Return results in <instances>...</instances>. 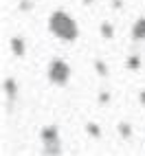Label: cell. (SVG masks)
Listing matches in <instances>:
<instances>
[{
    "instance_id": "6da1fadb",
    "label": "cell",
    "mask_w": 145,
    "mask_h": 156,
    "mask_svg": "<svg viewBox=\"0 0 145 156\" xmlns=\"http://www.w3.org/2000/svg\"><path fill=\"white\" fill-rule=\"evenodd\" d=\"M48 29L55 37L64 40V42H75L79 35V27L66 11H53L48 18Z\"/></svg>"
},
{
    "instance_id": "7a4b0ae2",
    "label": "cell",
    "mask_w": 145,
    "mask_h": 156,
    "mask_svg": "<svg viewBox=\"0 0 145 156\" xmlns=\"http://www.w3.org/2000/svg\"><path fill=\"white\" fill-rule=\"evenodd\" d=\"M48 79H51V84H55V86L68 84V79H70V66L66 64L64 59H53L48 64Z\"/></svg>"
},
{
    "instance_id": "3957f363",
    "label": "cell",
    "mask_w": 145,
    "mask_h": 156,
    "mask_svg": "<svg viewBox=\"0 0 145 156\" xmlns=\"http://www.w3.org/2000/svg\"><path fill=\"white\" fill-rule=\"evenodd\" d=\"M42 145H44V154H48V156H55V154L62 152L57 126H46V128L42 130Z\"/></svg>"
},
{
    "instance_id": "277c9868",
    "label": "cell",
    "mask_w": 145,
    "mask_h": 156,
    "mask_svg": "<svg viewBox=\"0 0 145 156\" xmlns=\"http://www.w3.org/2000/svg\"><path fill=\"white\" fill-rule=\"evenodd\" d=\"M2 88H5V95H7V99L9 101H13L16 97H18V81L16 79H5V84H2Z\"/></svg>"
},
{
    "instance_id": "5b68a950",
    "label": "cell",
    "mask_w": 145,
    "mask_h": 156,
    "mask_svg": "<svg viewBox=\"0 0 145 156\" xmlns=\"http://www.w3.org/2000/svg\"><path fill=\"white\" fill-rule=\"evenodd\" d=\"M132 40H136V42L145 40V18H139L136 22H134V27H132Z\"/></svg>"
},
{
    "instance_id": "8992f818",
    "label": "cell",
    "mask_w": 145,
    "mask_h": 156,
    "mask_svg": "<svg viewBox=\"0 0 145 156\" xmlns=\"http://www.w3.org/2000/svg\"><path fill=\"white\" fill-rule=\"evenodd\" d=\"M9 46H11V53H13L16 57H22V55H24V51H27V44H24V40H22V37H11Z\"/></svg>"
},
{
    "instance_id": "52a82bcc",
    "label": "cell",
    "mask_w": 145,
    "mask_h": 156,
    "mask_svg": "<svg viewBox=\"0 0 145 156\" xmlns=\"http://www.w3.org/2000/svg\"><path fill=\"white\" fill-rule=\"evenodd\" d=\"M101 35L106 37V40H110L112 35H115V27H112L110 22H103V24H101Z\"/></svg>"
},
{
    "instance_id": "ba28073f",
    "label": "cell",
    "mask_w": 145,
    "mask_h": 156,
    "mask_svg": "<svg viewBox=\"0 0 145 156\" xmlns=\"http://www.w3.org/2000/svg\"><path fill=\"white\" fill-rule=\"evenodd\" d=\"M117 130H119V134H121L123 139H128V136H132V128L128 126V123H119V126H117Z\"/></svg>"
},
{
    "instance_id": "9c48e42d",
    "label": "cell",
    "mask_w": 145,
    "mask_h": 156,
    "mask_svg": "<svg viewBox=\"0 0 145 156\" xmlns=\"http://www.w3.org/2000/svg\"><path fill=\"white\" fill-rule=\"evenodd\" d=\"M86 132L90 134V136H101V130L97 123H86Z\"/></svg>"
},
{
    "instance_id": "30bf717a",
    "label": "cell",
    "mask_w": 145,
    "mask_h": 156,
    "mask_svg": "<svg viewBox=\"0 0 145 156\" xmlns=\"http://www.w3.org/2000/svg\"><path fill=\"white\" fill-rule=\"evenodd\" d=\"M95 68H97V73H99L101 77H106V75H108V66L103 64L101 59H97V62H95Z\"/></svg>"
},
{
    "instance_id": "8fae6325",
    "label": "cell",
    "mask_w": 145,
    "mask_h": 156,
    "mask_svg": "<svg viewBox=\"0 0 145 156\" xmlns=\"http://www.w3.org/2000/svg\"><path fill=\"white\" fill-rule=\"evenodd\" d=\"M139 66H141V59H139L136 55H132V57L128 59V68H130V70H139Z\"/></svg>"
},
{
    "instance_id": "7c38bea8",
    "label": "cell",
    "mask_w": 145,
    "mask_h": 156,
    "mask_svg": "<svg viewBox=\"0 0 145 156\" xmlns=\"http://www.w3.org/2000/svg\"><path fill=\"white\" fill-rule=\"evenodd\" d=\"M99 101H101V103L110 101V92H101V95H99Z\"/></svg>"
},
{
    "instance_id": "4fadbf2b",
    "label": "cell",
    "mask_w": 145,
    "mask_h": 156,
    "mask_svg": "<svg viewBox=\"0 0 145 156\" xmlns=\"http://www.w3.org/2000/svg\"><path fill=\"white\" fill-rule=\"evenodd\" d=\"M139 101H141V103H143V106H145V90H143V92H141V95H139Z\"/></svg>"
},
{
    "instance_id": "5bb4252c",
    "label": "cell",
    "mask_w": 145,
    "mask_h": 156,
    "mask_svg": "<svg viewBox=\"0 0 145 156\" xmlns=\"http://www.w3.org/2000/svg\"><path fill=\"white\" fill-rule=\"evenodd\" d=\"M81 2H84V5H90V2H95V0H81Z\"/></svg>"
}]
</instances>
